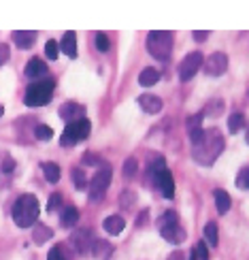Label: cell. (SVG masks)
I'll list each match as a JSON object with an SVG mask.
<instances>
[{
	"label": "cell",
	"mask_w": 249,
	"mask_h": 260,
	"mask_svg": "<svg viewBox=\"0 0 249 260\" xmlns=\"http://www.w3.org/2000/svg\"><path fill=\"white\" fill-rule=\"evenodd\" d=\"M247 96H249V92H247Z\"/></svg>",
	"instance_id": "obj_47"
},
{
	"label": "cell",
	"mask_w": 249,
	"mask_h": 260,
	"mask_svg": "<svg viewBox=\"0 0 249 260\" xmlns=\"http://www.w3.org/2000/svg\"><path fill=\"white\" fill-rule=\"evenodd\" d=\"M136 169H138L136 158H128V160L124 162V177H126V179H128V177H134V175H136Z\"/></svg>",
	"instance_id": "obj_32"
},
{
	"label": "cell",
	"mask_w": 249,
	"mask_h": 260,
	"mask_svg": "<svg viewBox=\"0 0 249 260\" xmlns=\"http://www.w3.org/2000/svg\"><path fill=\"white\" fill-rule=\"evenodd\" d=\"M90 252L96 260H109L113 256V245L109 241H104V239H94Z\"/></svg>",
	"instance_id": "obj_14"
},
{
	"label": "cell",
	"mask_w": 249,
	"mask_h": 260,
	"mask_svg": "<svg viewBox=\"0 0 249 260\" xmlns=\"http://www.w3.org/2000/svg\"><path fill=\"white\" fill-rule=\"evenodd\" d=\"M192 250H194V254L198 256V260H209V250H207V245H204L202 241H200V243H196V245H194Z\"/></svg>",
	"instance_id": "obj_37"
},
{
	"label": "cell",
	"mask_w": 249,
	"mask_h": 260,
	"mask_svg": "<svg viewBox=\"0 0 249 260\" xmlns=\"http://www.w3.org/2000/svg\"><path fill=\"white\" fill-rule=\"evenodd\" d=\"M60 49L66 53L68 58H77V35H75V32H66V35L62 37Z\"/></svg>",
	"instance_id": "obj_17"
},
{
	"label": "cell",
	"mask_w": 249,
	"mask_h": 260,
	"mask_svg": "<svg viewBox=\"0 0 249 260\" xmlns=\"http://www.w3.org/2000/svg\"><path fill=\"white\" fill-rule=\"evenodd\" d=\"M160 235H162V239L168 241V243H172V245L183 243V241H186V237H188V235H186V231H183L179 224L168 226V229H162V231H160Z\"/></svg>",
	"instance_id": "obj_13"
},
{
	"label": "cell",
	"mask_w": 249,
	"mask_h": 260,
	"mask_svg": "<svg viewBox=\"0 0 249 260\" xmlns=\"http://www.w3.org/2000/svg\"><path fill=\"white\" fill-rule=\"evenodd\" d=\"M94 43H96V49H98V51H109V45H111V43H109V37H106L104 35V32H98V35H96V39H94Z\"/></svg>",
	"instance_id": "obj_33"
},
{
	"label": "cell",
	"mask_w": 249,
	"mask_h": 260,
	"mask_svg": "<svg viewBox=\"0 0 249 260\" xmlns=\"http://www.w3.org/2000/svg\"><path fill=\"white\" fill-rule=\"evenodd\" d=\"M158 79H160V73L156 69H151V67L143 69V71H140V75H138V83L143 85V88H151V85H156Z\"/></svg>",
	"instance_id": "obj_19"
},
{
	"label": "cell",
	"mask_w": 249,
	"mask_h": 260,
	"mask_svg": "<svg viewBox=\"0 0 249 260\" xmlns=\"http://www.w3.org/2000/svg\"><path fill=\"white\" fill-rule=\"evenodd\" d=\"M83 162H85V165H92V167H102V169L106 167L104 162L100 160V156H96V154H85L83 156Z\"/></svg>",
	"instance_id": "obj_38"
},
{
	"label": "cell",
	"mask_w": 249,
	"mask_h": 260,
	"mask_svg": "<svg viewBox=\"0 0 249 260\" xmlns=\"http://www.w3.org/2000/svg\"><path fill=\"white\" fill-rule=\"evenodd\" d=\"M60 205H62V194H51L47 203V211H56Z\"/></svg>",
	"instance_id": "obj_39"
},
{
	"label": "cell",
	"mask_w": 249,
	"mask_h": 260,
	"mask_svg": "<svg viewBox=\"0 0 249 260\" xmlns=\"http://www.w3.org/2000/svg\"><path fill=\"white\" fill-rule=\"evenodd\" d=\"M13 41H15V45L19 49H30L32 45H34V41H37V32H32V30H17V32H13Z\"/></svg>",
	"instance_id": "obj_16"
},
{
	"label": "cell",
	"mask_w": 249,
	"mask_h": 260,
	"mask_svg": "<svg viewBox=\"0 0 249 260\" xmlns=\"http://www.w3.org/2000/svg\"><path fill=\"white\" fill-rule=\"evenodd\" d=\"M102 226H104V231L109 233V235H120L124 231L126 222H124L122 215H109V218L102 222Z\"/></svg>",
	"instance_id": "obj_18"
},
{
	"label": "cell",
	"mask_w": 249,
	"mask_h": 260,
	"mask_svg": "<svg viewBox=\"0 0 249 260\" xmlns=\"http://www.w3.org/2000/svg\"><path fill=\"white\" fill-rule=\"evenodd\" d=\"M15 169V160L11 158L9 154H0V171L3 173H11Z\"/></svg>",
	"instance_id": "obj_35"
},
{
	"label": "cell",
	"mask_w": 249,
	"mask_h": 260,
	"mask_svg": "<svg viewBox=\"0 0 249 260\" xmlns=\"http://www.w3.org/2000/svg\"><path fill=\"white\" fill-rule=\"evenodd\" d=\"M236 188L249 190V167H245V169L239 171V175H236Z\"/></svg>",
	"instance_id": "obj_31"
},
{
	"label": "cell",
	"mask_w": 249,
	"mask_h": 260,
	"mask_svg": "<svg viewBox=\"0 0 249 260\" xmlns=\"http://www.w3.org/2000/svg\"><path fill=\"white\" fill-rule=\"evenodd\" d=\"M39 201L34 194H24L19 197L13 205V222L19 226V229H28V226H34L39 220Z\"/></svg>",
	"instance_id": "obj_2"
},
{
	"label": "cell",
	"mask_w": 249,
	"mask_h": 260,
	"mask_svg": "<svg viewBox=\"0 0 249 260\" xmlns=\"http://www.w3.org/2000/svg\"><path fill=\"white\" fill-rule=\"evenodd\" d=\"M245 115L243 113H232L230 117H228V128H230V133L232 135H236L239 130H243L245 128Z\"/></svg>",
	"instance_id": "obj_25"
},
{
	"label": "cell",
	"mask_w": 249,
	"mask_h": 260,
	"mask_svg": "<svg viewBox=\"0 0 249 260\" xmlns=\"http://www.w3.org/2000/svg\"><path fill=\"white\" fill-rule=\"evenodd\" d=\"M138 105H140V109H143L145 113H149V115H156V113L162 111V101H160V96H156V94L138 96Z\"/></svg>",
	"instance_id": "obj_12"
},
{
	"label": "cell",
	"mask_w": 249,
	"mask_h": 260,
	"mask_svg": "<svg viewBox=\"0 0 249 260\" xmlns=\"http://www.w3.org/2000/svg\"><path fill=\"white\" fill-rule=\"evenodd\" d=\"M79 222V211H77V207H66L62 211V215H60V224L62 226H66V229H73L75 224Z\"/></svg>",
	"instance_id": "obj_21"
},
{
	"label": "cell",
	"mask_w": 249,
	"mask_h": 260,
	"mask_svg": "<svg viewBox=\"0 0 249 260\" xmlns=\"http://www.w3.org/2000/svg\"><path fill=\"white\" fill-rule=\"evenodd\" d=\"M34 137H37L39 141H49V139L53 137V130H51L49 126H45V124H39V126L34 128Z\"/></svg>",
	"instance_id": "obj_30"
},
{
	"label": "cell",
	"mask_w": 249,
	"mask_h": 260,
	"mask_svg": "<svg viewBox=\"0 0 249 260\" xmlns=\"http://www.w3.org/2000/svg\"><path fill=\"white\" fill-rule=\"evenodd\" d=\"M109 183H111V169L104 167L90 179V201L100 203L104 199L106 190H109Z\"/></svg>",
	"instance_id": "obj_6"
},
{
	"label": "cell",
	"mask_w": 249,
	"mask_h": 260,
	"mask_svg": "<svg viewBox=\"0 0 249 260\" xmlns=\"http://www.w3.org/2000/svg\"><path fill=\"white\" fill-rule=\"evenodd\" d=\"M90 130H92V124H90V120H85V117L83 120H77V122H70V124H66V128H64V135L60 139V143L64 147H70L75 143H79V141L88 139Z\"/></svg>",
	"instance_id": "obj_5"
},
{
	"label": "cell",
	"mask_w": 249,
	"mask_h": 260,
	"mask_svg": "<svg viewBox=\"0 0 249 260\" xmlns=\"http://www.w3.org/2000/svg\"><path fill=\"white\" fill-rule=\"evenodd\" d=\"M3 113H5V107H3V105H0V117H3Z\"/></svg>",
	"instance_id": "obj_45"
},
{
	"label": "cell",
	"mask_w": 249,
	"mask_h": 260,
	"mask_svg": "<svg viewBox=\"0 0 249 260\" xmlns=\"http://www.w3.org/2000/svg\"><path fill=\"white\" fill-rule=\"evenodd\" d=\"M204 237H207V243L209 245H218L220 243V235H218V224L215 222H209L207 226H204Z\"/></svg>",
	"instance_id": "obj_26"
},
{
	"label": "cell",
	"mask_w": 249,
	"mask_h": 260,
	"mask_svg": "<svg viewBox=\"0 0 249 260\" xmlns=\"http://www.w3.org/2000/svg\"><path fill=\"white\" fill-rule=\"evenodd\" d=\"M147 220H149V211L145 209V211H140V213H138V220H136V226H143V224H145Z\"/></svg>",
	"instance_id": "obj_42"
},
{
	"label": "cell",
	"mask_w": 249,
	"mask_h": 260,
	"mask_svg": "<svg viewBox=\"0 0 249 260\" xmlns=\"http://www.w3.org/2000/svg\"><path fill=\"white\" fill-rule=\"evenodd\" d=\"M58 53H60V45L56 41H47L45 43V56L49 60H58Z\"/></svg>",
	"instance_id": "obj_34"
},
{
	"label": "cell",
	"mask_w": 249,
	"mask_h": 260,
	"mask_svg": "<svg viewBox=\"0 0 249 260\" xmlns=\"http://www.w3.org/2000/svg\"><path fill=\"white\" fill-rule=\"evenodd\" d=\"M202 120H204V113H202V111H200V113H194V115H190V117H188V122H186V126H188V133H190V130H196V128H200Z\"/></svg>",
	"instance_id": "obj_36"
},
{
	"label": "cell",
	"mask_w": 249,
	"mask_h": 260,
	"mask_svg": "<svg viewBox=\"0 0 249 260\" xmlns=\"http://www.w3.org/2000/svg\"><path fill=\"white\" fill-rule=\"evenodd\" d=\"M147 49L156 60H168L172 51V35L164 30H154L147 35Z\"/></svg>",
	"instance_id": "obj_3"
},
{
	"label": "cell",
	"mask_w": 249,
	"mask_h": 260,
	"mask_svg": "<svg viewBox=\"0 0 249 260\" xmlns=\"http://www.w3.org/2000/svg\"><path fill=\"white\" fill-rule=\"evenodd\" d=\"M213 199H215L218 211H220L222 215H224V213H228L230 205H232V201H230V197H228V192H226V190H215V192H213Z\"/></svg>",
	"instance_id": "obj_20"
},
{
	"label": "cell",
	"mask_w": 249,
	"mask_h": 260,
	"mask_svg": "<svg viewBox=\"0 0 249 260\" xmlns=\"http://www.w3.org/2000/svg\"><path fill=\"white\" fill-rule=\"evenodd\" d=\"M26 77L30 79H39V77H45L47 75V64L43 62L41 58H32L28 64H26Z\"/></svg>",
	"instance_id": "obj_15"
},
{
	"label": "cell",
	"mask_w": 249,
	"mask_h": 260,
	"mask_svg": "<svg viewBox=\"0 0 249 260\" xmlns=\"http://www.w3.org/2000/svg\"><path fill=\"white\" fill-rule=\"evenodd\" d=\"M202 69H204V73H207L209 77H220V75H224L226 69H228V56L222 53V51H215L207 60H204Z\"/></svg>",
	"instance_id": "obj_8"
},
{
	"label": "cell",
	"mask_w": 249,
	"mask_h": 260,
	"mask_svg": "<svg viewBox=\"0 0 249 260\" xmlns=\"http://www.w3.org/2000/svg\"><path fill=\"white\" fill-rule=\"evenodd\" d=\"M204 64V56L200 51H192V53H188L186 58L181 60V64H179V79L181 81H190L194 75L198 73V69Z\"/></svg>",
	"instance_id": "obj_7"
},
{
	"label": "cell",
	"mask_w": 249,
	"mask_h": 260,
	"mask_svg": "<svg viewBox=\"0 0 249 260\" xmlns=\"http://www.w3.org/2000/svg\"><path fill=\"white\" fill-rule=\"evenodd\" d=\"M134 203H136V192L132 190H124L120 194V205L124 209H130V207H134Z\"/></svg>",
	"instance_id": "obj_29"
},
{
	"label": "cell",
	"mask_w": 249,
	"mask_h": 260,
	"mask_svg": "<svg viewBox=\"0 0 249 260\" xmlns=\"http://www.w3.org/2000/svg\"><path fill=\"white\" fill-rule=\"evenodd\" d=\"M83 113H85V107L83 105H77V103H64L60 107V117L66 124L70 122H77V120H83Z\"/></svg>",
	"instance_id": "obj_11"
},
{
	"label": "cell",
	"mask_w": 249,
	"mask_h": 260,
	"mask_svg": "<svg viewBox=\"0 0 249 260\" xmlns=\"http://www.w3.org/2000/svg\"><path fill=\"white\" fill-rule=\"evenodd\" d=\"M175 224H179L177 222V213L175 211H164L160 215V220H158V229L162 231V229H168V226H175Z\"/></svg>",
	"instance_id": "obj_28"
},
{
	"label": "cell",
	"mask_w": 249,
	"mask_h": 260,
	"mask_svg": "<svg viewBox=\"0 0 249 260\" xmlns=\"http://www.w3.org/2000/svg\"><path fill=\"white\" fill-rule=\"evenodd\" d=\"M43 173H45V177L49 183H58L60 181V167L56 162H43Z\"/></svg>",
	"instance_id": "obj_23"
},
{
	"label": "cell",
	"mask_w": 249,
	"mask_h": 260,
	"mask_svg": "<svg viewBox=\"0 0 249 260\" xmlns=\"http://www.w3.org/2000/svg\"><path fill=\"white\" fill-rule=\"evenodd\" d=\"M92 243H94V235L90 229H81L70 235V245L75 247L77 254H88L92 250Z\"/></svg>",
	"instance_id": "obj_9"
},
{
	"label": "cell",
	"mask_w": 249,
	"mask_h": 260,
	"mask_svg": "<svg viewBox=\"0 0 249 260\" xmlns=\"http://www.w3.org/2000/svg\"><path fill=\"white\" fill-rule=\"evenodd\" d=\"M222 151H224V137L218 133V128H211V130H204L202 139L194 145L192 158L202 167H211L220 158Z\"/></svg>",
	"instance_id": "obj_1"
},
{
	"label": "cell",
	"mask_w": 249,
	"mask_h": 260,
	"mask_svg": "<svg viewBox=\"0 0 249 260\" xmlns=\"http://www.w3.org/2000/svg\"><path fill=\"white\" fill-rule=\"evenodd\" d=\"M47 260H66V258H64V254H62V247L60 245L53 247V250L49 252V256H47Z\"/></svg>",
	"instance_id": "obj_41"
},
{
	"label": "cell",
	"mask_w": 249,
	"mask_h": 260,
	"mask_svg": "<svg viewBox=\"0 0 249 260\" xmlns=\"http://www.w3.org/2000/svg\"><path fill=\"white\" fill-rule=\"evenodd\" d=\"M9 56H11V49H9V45H7V43H0V67L9 62Z\"/></svg>",
	"instance_id": "obj_40"
},
{
	"label": "cell",
	"mask_w": 249,
	"mask_h": 260,
	"mask_svg": "<svg viewBox=\"0 0 249 260\" xmlns=\"http://www.w3.org/2000/svg\"><path fill=\"white\" fill-rule=\"evenodd\" d=\"M53 83L51 79H41V81H34L26 90V96H24V103L28 107H43L51 101L53 96Z\"/></svg>",
	"instance_id": "obj_4"
},
{
	"label": "cell",
	"mask_w": 249,
	"mask_h": 260,
	"mask_svg": "<svg viewBox=\"0 0 249 260\" xmlns=\"http://www.w3.org/2000/svg\"><path fill=\"white\" fill-rule=\"evenodd\" d=\"M151 183H154V186L162 192V197H164V199H172V197H175V181H172V175H170L168 169L160 171Z\"/></svg>",
	"instance_id": "obj_10"
},
{
	"label": "cell",
	"mask_w": 249,
	"mask_h": 260,
	"mask_svg": "<svg viewBox=\"0 0 249 260\" xmlns=\"http://www.w3.org/2000/svg\"><path fill=\"white\" fill-rule=\"evenodd\" d=\"M51 237H53V233H51L49 226H45V224H37L34 226V233H32V239H34V243L43 245L45 241H49Z\"/></svg>",
	"instance_id": "obj_22"
},
{
	"label": "cell",
	"mask_w": 249,
	"mask_h": 260,
	"mask_svg": "<svg viewBox=\"0 0 249 260\" xmlns=\"http://www.w3.org/2000/svg\"><path fill=\"white\" fill-rule=\"evenodd\" d=\"M245 141H247V145H249V130H247V135H245Z\"/></svg>",
	"instance_id": "obj_46"
},
{
	"label": "cell",
	"mask_w": 249,
	"mask_h": 260,
	"mask_svg": "<svg viewBox=\"0 0 249 260\" xmlns=\"http://www.w3.org/2000/svg\"><path fill=\"white\" fill-rule=\"evenodd\" d=\"M168 260H183V254L177 250V252H172V254L168 256Z\"/></svg>",
	"instance_id": "obj_44"
},
{
	"label": "cell",
	"mask_w": 249,
	"mask_h": 260,
	"mask_svg": "<svg viewBox=\"0 0 249 260\" xmlns=\"http://www.w3.org/2000/svg\"><path fill=\"white\" fill-rule=\"evenodd\" d=\"M70 177H73V183L77 190H85L88 188V177H85V173L81 169H73L70 171Z\"/></svg>",
	"instance_id": "obj_27"
},
{
	"label": "cell",
	"mask_w": 249,
	"mask_h": 260,
	"mask_svg": "<svg viewBox=\"0 0 249 260\" xmlns=\"http://www.w3.org/2000/svg\"><path fill=\"white\" fill-rule=\"evenodd\" d=\"M192 37H194V41H204V39L209 37V32H204V30H200V32H198V30H196Z\"/></svg>",
	"instance_id": "obj_43"
},
{
	"label": "cell",
	"mask_w": 249,
	"mask_h": 260,
	"mask_svg": "<svg viewBox=\"0 0 249 260\" xmlns=\"http://www.w3.org/2000/svg\"><path fill=\"white\" fill-rule=\"evenodd\" d=\"M204 115H209V117H218L224 113V101L222 99H213L207 103V107H204Z\"/></svg>",
	"instance_id": "obj_24"
}]
</instances>
